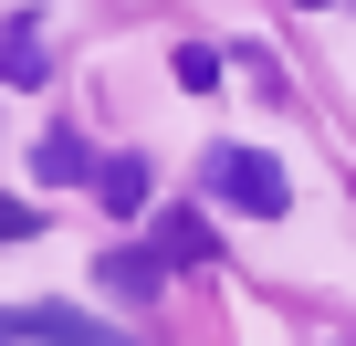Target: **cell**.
<instances>
[{
	"label": "cell",
	"mask_w": 356,
	"mask_h": 346,
	"mask_svg": "<svg viewBox=\"0 0 356 346\" xmlns=\"http://www.w3.org/2000/svg\"><path fill=\"white\" fill-rule=\"evenodd\" d=\"M95 200H105L115 221H136V210L157 200V179H147V157H95Z\"/></svg>",
	"instance_id": "3"
},
{
	"label": "cell",
	"mask_w": 356,
	"mask_h": 346,
	"mask_svg": "<svg viewBox=\"0 0 356 346\" xmlns=\"http://www.w3.org/2000/svg\"><path fill=\"white\" fill-rule=\"evenodd\" d=\"M0 84H42V22H11V32H0Z\"/></svg>",
	"instance_id": "6"
},
{
	"label": "cell",
	"mask_w": 356,
	"mask_h": 346,
	"mask_svg": "<svg viewBox=\"0 0 356 346\" xmlns=\"http://www.w3.org/2000/svg\"><path fill=\"white\" fill-rule=\"evenodd\" d=\"M178 84H189V95H210V84H220V53H210V42H189V53H178Z\"/></svg>",
	"instance_id": "7"
},
{
	"label": "cell",
	"mask_w": 356,
	"mask_h": 346,
	"mask_svg": "<svg viewBox=\"0 0 356 346\" xmlns=\"http://www.w3.org/2000/svg\"><path fill=\"white\" fill-rule=\"evenodd\" d=\"M22 231H32V210H22V200H0V242H22Z\"/></svg>",
	"instance_id": "8"
},
{
	"label": "cell",
	"mask_w": 356,
	"mask_h": 346,
	"mask_svg": "<svg viewBox=\"0 0 356 346\" xmlns=\"http://www.w3.org/2000/svg\"><path fill=\"white\" fill-rule=\"evenodd\" d=\"M210 252V210H168L157 221V262H200Z\"/></svg>",
	"instance_id": "5"
},
{
	"label": "cell",
	"mask_w": 356,
	"mask_h": 346,
	"mask_svg": "<svg viewBox=\"0 0 356 346\" xmlns=\"http://www.w3.org/2000/svg\"><path fill=\"white\" fill-rule=\"evenodd\" d=\"M304 11H314V0H304Z\"/></svg>",
	"instance_id": "10"
},
{
	"label": "cell",
	"mask_w": 356,
	"mask_h": 346,
	"mask_svg": "<svg viewBox=\"0 0 356 346\" xmlns=\"http://www.w3.org/2000/svg\"><path fill=\"white\" fill-rule=\"evenodd\" d=\"M84 346H126V336H115V325H84Z\"/></svg>",
	"instance_id": "9"
},
{
	"label": "cell",
	"mask_w": 356,
	"mask_h": 346,
	"mask_svg": "<svg viewBox=\"0 0 356 346\" xmlns=\"http://www.w3.org/2000/svg\"><path fill=\"white\" fill-rule=\"evenodd\" d=\"M210 200H231V210H252V221H283V210H293V179H283L262 147H210Z\"/></svg>",
	"instance_id": "1"
},
{
	"label": "cell",
	"mask_w": 356,
	"mask_h": 346,
	"mask_svg": "<svg viewBox=\"0 0 356 346\" xmlns=\"http://www.w3.org/2000/svg\"><path fill=\"white\" fill-rule=\"evenodd\" d=\"M95 283H105L115 304H147V294H157V252H126V242H115V252L95 262Z\"/></svg>",
	"instance_id": "4"
},
{
	"label": "cell",
	"mask_w": 356,
	"mask_h": 346,
	"mask_svg": "<svg viewBox=\"0 0 356 346\" xmlns=\"http://www.w3.org/2000/svg\"><path fill=\"white\" fill-rule=\"evenodd\" d=\"M32 179H42V189H74V179H95V147H84L74 126H42V147H32Z\"/></svg>",
	"instance_id": "2"
}]
</instances>
